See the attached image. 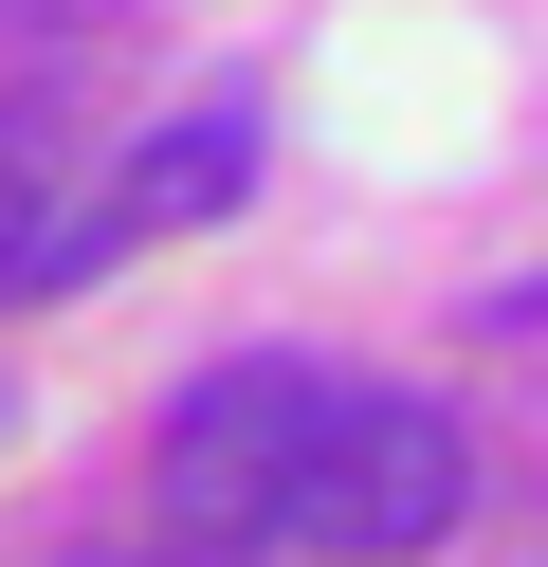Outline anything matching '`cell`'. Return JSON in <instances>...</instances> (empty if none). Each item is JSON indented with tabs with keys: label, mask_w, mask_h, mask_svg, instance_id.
I'll return each instance as SVG.
<instances>
[{
	"label": "cell",
	"mask_w": 548,
	"mask_h": 567,
	"mask_svg": "<svg viewBox=\"0 0 548 567\" xmlns=\"http://www.w3.org/2000/svg\"><path fill=\"white\" fill-rule=\"evenodd\" d=\"M19 238H37V184H19V147H0V293H19Z\"/></svg>",
	"instance_id": "obj_4"
},
{
	"label": "cell",
	"mask_w": 548,
	"mask_h": 567,
	"mask_svg": "<svg viewBox=\"0 0 548 567\" xmlns=\"http://www.w3.org/2000/svg\"><path fill=\"white\" fill-rule=\"evenodd\" d=\"M311 421H329V367H201V384L165 403V457H146V494H165L183 567H219V549H275Z\"/></svg>",
	"instance_id": "obj_2"
},
{
	"label": "cell",
	"mask_w": 548,
	"mask_h": 567,
	"mask_svg": "<svg viewBox=\"0 0 548 567\" xmlns=\"http://www.w3.org/2000/svg\"><path fill=\"white\" fill-rule=\"evenodd\" d=\"M511 330H548V293H511Z\"/></svg>",
	"instance_id": "obj_5"
},
{
	"label": "cell",
	"mask_w": 548,
	"mask_h": 567,
	"mask_svg": "<svg viewBox=\"0 0 548 567\" xmlns=\"http://www.w3.org/2000/svg\"><path fill=\"white\" fill-rule=\"evenodd\" d=\"M128 567H183V549H128Z\"/></svg>",
	"instance_id": "obj_6"
},
{
	"label": "cell",
	"mask_w": 548,
	"mask_h": 567,
	"mask_svg": "<svg viewBox=\"0 0 548 567\" xmlns=\"http://www.w3.org/2000/svg\"><path fill=\"white\" fill-rule=\"evenodd\" d=\"M256 202V92H201V111H165L128 165H110L73 220H37L19 238V293H92L128 238H183V220H238Z\"/></svg>",
	"instance_id": "obj_3"
},
{
	"label": "cell",
	"mask_w": 548,
	"mask_h": 567,
	"mask_svg": "<svg viewBox=\"0 0 548 567\" xmlns=\"http://www.w3.org/2000/svg\"><path fill=\"white\" fill-rule=\"evenodd\" d=\"M457 494H475L457 421H438V403H402V384H348V367H329V421H311V457H292L275 549L402 567V549H438V530H457Z\"/></svg>",
	"instance_id": "obj_1"
}]
</instances>
